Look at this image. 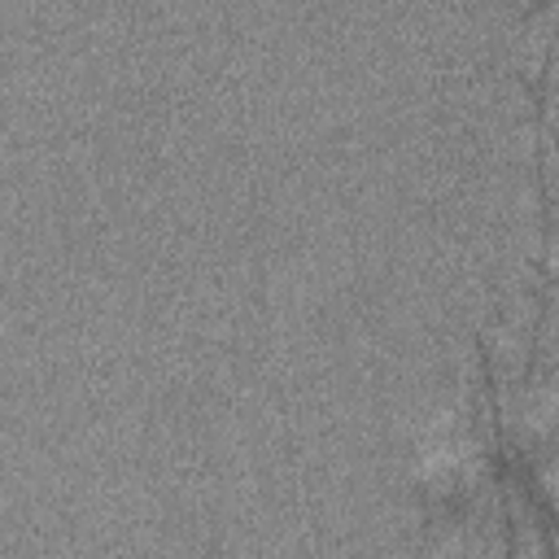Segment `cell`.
<instances>
[{"instance_id": "cell-3", "label": "cell", "mask_w": 559, "mask_h": 559, "mask_svg": "<svg viewBox=\"0 0 559 559\" xmlns=\"http://www.w3.org/2000/svg\"><path fill=\"white\" fill-rule=\"evenodd\" d=\"M542 275L559 288V214H546V249H542Z\"/></svg>"}, {"instance_id": "cell-4", "label": "cell", "mask_w": 559, "mask_h": 559, "mask_svg": "<svg viewBox=\"0 0 559 559\" xmlns=\"http://www.w3.org/2000/svg\"><path fill=\"white\" fill-rule=\"evenodd\" d=\"M555 559H559V550H555Z\"/></svg>"}, {"instance_id": "cell-1", "label": "cell", "mask_w": 559, "mask_h": 559, "mask_svg": "<svg viewBox=\"0 0 559 559\" xmlns=\"http://www.w3.org/2000/svg\"><path fill=\"white\" fill-rule=\"evenodd\" d=\"M537 96H542V131L559 140V26L550 39V61H546V79H542Z\"/></svg>"}, {"instance_id": "cell-2", "label": "cell", "mask_w": 559, "mask_h": 559, "mask_svg": "<svg viewBox=\"0 0 559 559\" xmlns=\"http://www.w3.org/2000/svg\"><path fill=\"white\" fill-rule=\"evenodd\" d=\"M537 183H542V197H546V214H559V140L542 131V144H537Z\"/></svg>"}]
</instances>
